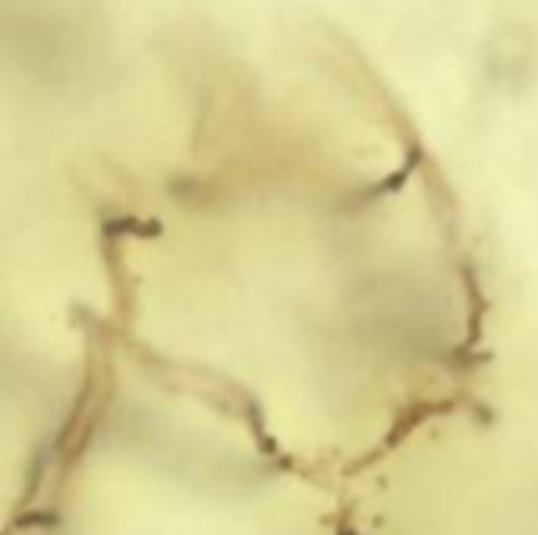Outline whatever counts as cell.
Masks as SVG:
<instances>
[{
    "mask_svg": "<svg viewBox=\"0 0 538 535\" xmlns=\"http://www.w3.org/2000/svg\"><path fill=\"white\" fill-rule=\"evenodd\" d=\"M340 535H359V532H353V529H340Z\"/></svg>",
    "mask_w": 538,
    "mask_h": 535,
    "instance_id": "1",
    "label": "cell"
}]
</instances>
